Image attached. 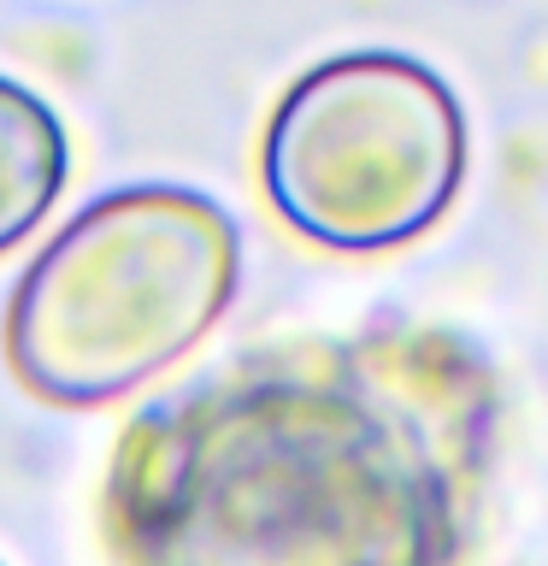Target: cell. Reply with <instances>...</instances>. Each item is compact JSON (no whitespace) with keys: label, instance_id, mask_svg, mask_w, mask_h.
<instances>
[{"label":"cell","instance_id":"6da1fadb","mask_svg":"<svg viewBox=\"0 0 548 566\" xmlns=\"http://www.w3.org/2000/svg\"><path fill=\"white\" fill-rule=\"evenodd\" d=\"M502 389L449 325L289 336L148 401L101 490L113 566H466Z\"/></svg>","mask_w":548,"mask_h":566},{"label":"cell","instance_id":"277c9868","mask_svg":"<svg viewBox=\"0 0 548 566\" xmlns=\"http://www.w3.org/2000/svg\"><path fill=\"white\" fill-rule=\"evenodd\" d=\"M71 171L60 113L35 88L0 77V254H12L53 212Z\"/></svg>","mask_w":548,"mask_h":566},{"label":"cell","instance_id":"3957f363","mask_svg":"<svg viewBox=\"0 0 548 566\" xmlns=\"http://www.w3.org/2000/svg\"><path fill=\"white\" fill-rule=\"evenodd\" d=\"M466 177V113L431 65L342 53L283 88L260 142V189L295 237L383 254L424 237Z\"/></svg>","mask_w":548,"mask_h":566},{"label":"cell","instance_id":"7a4b0ae2","mask_svg":"<svg viewBox=\"0 0 548 566\" xmlns=\"http://www.w3.org/2000/svg\"><path fill=\"white\" fill-rule=\"evenodd\" d=\"M242 283V230L201 189L130 184L88 201L7 301V366L53 407H106L201 348Z\"/></svg>","mask_w":548,"mask_h":566}]
</instances>
